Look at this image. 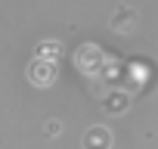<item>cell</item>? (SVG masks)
<instances>
[{"instance_id": "obj_5", "label": "cell", "mask_w": 158, "mask_h": 149, "mask_svg": "<svg viewBox=\"0 0 158 149\" xmlns=\"http://www.w3.org/2000/svg\"><path fill=\"white\" fill-rule=\"evenodd\" d=\"M127 109H130V96L124 90H109L102 96V112L106 115H124Z\"/></svg>"}, {"instance_id": "obj_7", "label": "cell", "mask_w": 158, "mask_h": 149, "mask_svg": "<svg viewBox=\"0 0 158 149\" xmlns=\"http://www.w3.org/2000/svg\"><path fill=\"white\" fill-rule=\"evenodd\" d=\"M44 130H47V137H59V130H62V124H59V121H56V118H50V121H47V127H44Z\"/></svg>"}, {"instance_id": "obj_1", "label": "cell", "mask_w": 158, "mask_h": 149, "mask_svg": "<svg viewBox=\"0 0 158 149\" xmlns=\"http://www.w3.org/2000/svg\"><path fill=\"white\" fill-rule=\"evenodd\" d=\"M74 65L84 74H99L102 65H106V56H102V50L96 44H84L81 50H74Z\"/></svg>"}, {"instance_id": "obj_4", "label": "cell", "mask_w": 158, "mask_h": 149, "mask_svg": "<svg viewBox=\"0 0 158 149\" xmlns=\"http://www.w3.org/2000/svg\"><path fill=\"white\" fill-rule=\"evenodd\" d=\"M84 149H112V130L106 124H90L81 137Z\"/></svg>"}, {"instance_id": "obj_3", "label": "cell", "mask_w": 158, "mask_h": 149, "mask_svg": "<svg viewBox=\"0 0 158 149\" xmlns=\"http://www.w3.org/2000/svg\"><path fill=\"white\" fill-rule=\"evenodd\" d=\"M109 25H112V31H118V34H133L136 25H139V13H136L133 6L121 3V6H115V13L109 16Z\"/></svg>"}, {"instance_id": "obj_2", "label": "cell", "mask_w": 158, "mask_h": 149, "mask_svg": "<svg viewBox=\"0 0 158 149\" xmlns=\"http://www.w3.org/2000/svg\"><path fill=\"white\" fill-rule=\"evenodd\" d=\"M25 74H28V81H31L34 87H53L56 78H59L56 62H47V59H34V62L25 68Z\"/></svg>"}, {"instance_id": "obj_6", "label": "cell", "mask_w": 158, "mask_h": 149, "mask_svg": "<svg viewBox=\"0 0 158 149\" xmlns=\"http://www.w3.org/2000/svg\"><path fill=\"white\" fill-rule=\"evenodd\" d=\"M62 44L59 40H37V47H34V59H47V62H56L59 56H62Z\"/></svg>"}]
</instances>
